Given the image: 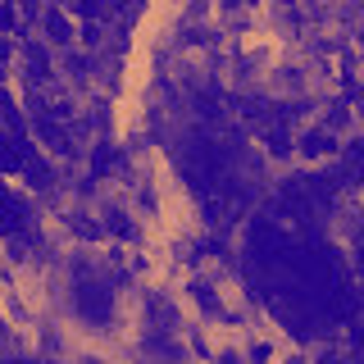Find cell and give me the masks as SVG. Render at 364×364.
Listing matches in <instances>:
<instances>
[{"label":"cell","mask_w":364,"mask_h":364,"mask_svg":"<svg viewBox=\"0 0 364 364\" xmlns=\"http://www.w3.org/2000/svg\"><path fill=\"white\" fill-rule=\"evenodd\" d=\"M32 228H37V219H32L28 196H23L14 182L0 178V242L18 246V242H28V237H32Z\"/></svg>","instance_id":"obj_1"},{"label":"cell","mask_w":364,"mask_h":364,"mask_svg":"<svg viewBox=\"0 0 364 364\" xmlns=\"http://www.w3.org/2000/svg\"><path fill=\"white\" fill-rule=\"evenodd\" d=\"M5 350H18V346H9V341H5V323H0V355H5Z\"/></svg>","instance_id":"obj_2"}]
</instances>
